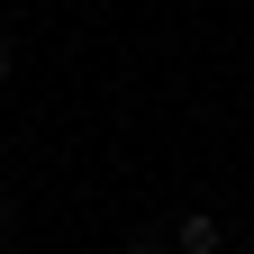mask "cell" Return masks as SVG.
Instances as JSON below:
<instances>
[{
  "instance_id": "3",
  "label": "cell",
  "mask_w": 254,
  "mask_h": 254,
  "mask_svg": "<svg viewBox=\"0 0 254 254\" xmlns=\"http://www.w3.org/2000/svg\"><path fill=\"white\" fill-rule=\"evenodd\" d=\"M0 227H9V200H0Z\"/></svg>"
},
{
  "instance_id": "1",
  "label": "cell",
  "mask_w": 254,
  "mask_h": 254,
  "mask_svg": "<svg viewBox=\"0 0 254 254\" xmlns=\"http://www.w3.org/2000/svg\"><path fill=\"white\" fill-rule=\"evenodd\" d=\"M173 254H218V218H209V209L173 218Z\"/></svg>"
},
{
  "instance_id": "2",
  "label": "cell",
  "mask_w": 254,
  "mask_h": 254,
  "mask_svg": "<svg viewBox=\"0 0 254 254\" xmlns=\"http://www.w3.org/2000/svg\"><path fill=\"white\" fill-rule=\"evenodd\" d=\"M127 254H173V245H164V236H136V245H127Z\"/></svg>"
},
{
  "instance_id": "4",
  "label": "cell",
  "mask_w": 254,
  "mask_h": 254,
  "mask_svg": "<svg viewBox=\"0 0 254 254\" xmlns=\"http://www.w3.org/2000/svg\"><path fill=\"white\" fill-rule=\"evenodd\" d=\"M0 73H9V55H0Z\"/></svg>"
}]
</instances>
